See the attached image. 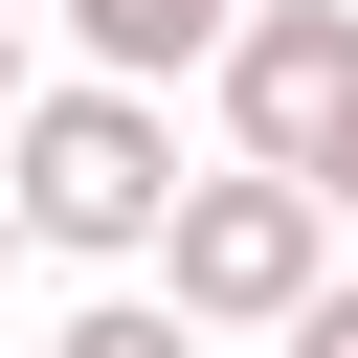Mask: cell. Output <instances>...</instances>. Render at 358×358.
Here are the masks:
<instances>
[{
	"label": "cell",
	"mask_w": 358,
	"mask_h": 358,
	"mask_svg": "<svg viewBox=\"0 0 358 358\" xmlns=\"http://www.w3.org/2000/svg\"><path fill=\"white\" fill-rule=\"evenodd\" d=\"M313 224H358V112H336V134H313Z\"/></svg>",
	"instance_id": "6"
},
{
	"label": "cell",
	"mask_w": 358,
	"mask_h": 358,
	"mask_svg": "<svg viewBox=\"0 0 358 358\" xmlns=\"http://www.w3.org/2000/svg\"><path fill=\"white\" fill-rule=\"evenodd\" d=\"M336 291V224H313V179H179V224H157V313L179 336H291Z\"/></svg>",
	"instance_id": "2"
},
{
	"label": "cell",
	"mask_w": 358,
	"mask_h": 358,
	"mask_svg": "<svg viewBox=\"0 0 358 358\" xmlns=\"http://www.w3.org/2000/svg\"><path fill=\"white\" fill-rule=\"evenodd\" d=\"M336 112H358V0H246V45H224V134H246V179H313Z\"/></svg>",
	"instance_id": "3"
},
{
	"label": "cell",
	"mask_w": 358,
	"mask_h": 358,
	"mask_svg": "<svg viewBox=\"0 0 358 358\" xmlns=\"http://www.w3.org/2000/svg\"><path fill=\"white\" fill-rule=\"evenodd\" d=\"M45 358H201V336H179V313H157V291H90V313H67V336H45Z\"/></svg>",
	"instance_id": "5"
},
{
	"label": "cell",
	"mask_w": 358,
	"mask_h": 358,
	"mask_svg": "<svg viewBox=\"0 0 358 358\" xmlns=\"http://www.w3.org/2000/svg\"><path fill=\"white\" fill-rule=\"evenodd\" d=\"M22 90H45V67H22V0H0V134H22Z\"/></svg>",
	"instance_id": "8"
},
{
	"label": "cell",
	"mask_w": 358,
	"mask_h": 358,
	"mask_svg": "<svg viewBox=\"0 0 358 358\" xmlns=\"http://www.w3.org/2000/svg\"><path fill=\"white\" fill-rule=\"evenodd\" d=\"M0 246H22V201H0Z\"/></svg>",
	"instance_id": "9"
},
{
	"label": "cell",
	"mask_w": 358,
	"mask_h": 358,
	"mask_svg": "<svg viewBox=\"0 0 358 358\" xmlns=\"http://www.w3.org/2000/svg\"><path fill=\"white\" fill-rule=\"evenodd\" d=\"M0 201H22V246H90V268H134L157 224H179V112L157 90H22V134H0Z\"/></svg>",
	"instance_id": "1"
},
{
	"label": "cell",
	"mask_w": 358,
	"mask_h": 358,
	"mask_svg": "<svg viewBox=\"0 0 358 358\" xmlns=\"http://www.w3.org/2000/svg\"><path fill=\"white\" fill-rule=\"evenodd\" d=\"M291 358H358V268H336V291H313V313H291Z\"/></svg>",
	"instance_id": "7"
},
{
	"label": "cell",
	"mask_w": 358,
	"mask_h": 358,
	"mask_svg": "<svg viewBox=\"0 0 358 358\" xmlns=\"http://www.w3.org/2000/svg\"><path fill=\"white\" fill-rule=\"evenodd\" d=\"M67 45H90V90H157V67H224L246 0H67Z\"/></svg>",
	"instance_id": "4"
}]
</instances>
